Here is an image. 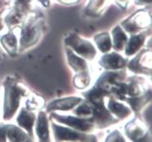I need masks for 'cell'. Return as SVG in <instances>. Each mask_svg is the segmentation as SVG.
I'll return each instance as SVG.
<instances>
[{
  "label": "cell",
  "mask_w": 152,
  "mask_h": 142,
  "mask_svg": "<svg viewBox=\"0 0 152 142\" xmlns=\"http://www.w3.org/2000/svg\"><path fill=\"white\" fill-rule=\"evenodd\" d=\"M4 100H3V120L10 121L20 109L21 98L29 95V91L18 83L13 76L4 80Z\"/></svg>",
  "instance_id": "obj_1"
},
{
  "label": "cell",
  "mask_w": 152,
  "mask_h": 142,
  "mask_svg": "<svg viewBox=\"0 0 152 142\" xmlns=\"http://www.w3.org/2000/svg\"><path fill=\"white\" fill-rule=\"evenodd\" d=\"M43 32V21L41 18L32 16L23 22L20 38L18 40V51H24L39 42Z\"/></svg>",
  "instance_id": "obj_2"
},
{
  "label": "cell",
  "mask_w": 152,
  "mask_h": 142,
  "mask_svg": "<svg viewBox=\"0 0 152 142\" xmlns=\"http://www.w3.org/2000/svg\"><path fill=\"white\" fill-rule=\"evenodd\" d=\"M64 43L66 47H69L85 60L93 61L97 56V48L91 41L83 38L77 33L72 32L68 34L65 37Z\"/></svg>",
  "instance_id": "obj_3"
},
{
  "label": "cell",
  "mask_w": 152,
  "mask_h": 142,
  "mask_svg": "<svg viewBox=\"0 0 152 142\" xmlns=\"http://www.w3.org/2000/svg\"><path fill=\"white\" fill-rule=\"evenodd\" d=\"M50 119L58 124L67 126L69 128L77 130L81 133H90L95 129L93 122L90 118H81L76 115H64L56 113L55 111L50 112Z\"/></svg>",
  "instance_id": "obj_4"
},
{
  "label": "cell",
  "mask_w": 152,
  "mask_h": 142,
  "mask_svg": "<svg viewBox=\"0 0 152 142\" xmlns=\"http://www.w3.org/2000/svg\"><path fill=\"white\" fill-rule=\"evenodd\" d=\"M51 132L54 140L56 141H96L97 139L92 134L81 133L77 130L69 128L67 126L58 124L51 121Z\"/></svg>",
  "instance_id": "obj_5"
},
{
  "label": "cell",
  "mask_w": 152,
  "mask_h": 142,
  "mask_svg": "<svg viewBox=\"0 0 152 142\" xmlns=\"http://www.w3.org/2000/svg\"><path fill=\"white\" fill-rule=\"evenodd\" d=\"M151 16L146 11H138L121 22L120 26L127 34H136L150 25Z\"/></svg>",
  "instance_id": "obj_6"
},
{
  "label": "cell",
  "mask_w": 152,
  "mask_h": 142,
  "mask_svg": "<svg viewBox=\"0 0 152 142\" xmlns=\"http://www.w3.org/2000/svg\"><path fill=\"white\" fill-rule=\"evenodd\" d=\"M128 69L137 76L151 74V50H140L131 61L127 63Z\"/></svg>",
  "instance_id": "obj_7"
},
{
  "label": "cell",
  "mask_w": 152,
  "mask_h": 142,
  "mask_svg": "<svg viewBox=\"0 0 152 142\" xmlns=\"http://www.w3.org/2000/svg\"><path fill=\"white\" fill-rule=\"evenodd\" d=\"M128 60L118 51L107 52L100 58L99 64L107 71H119L127 66Z\"/></svg>",
  "instance_id": "obj_8"
},
{
  "label": "cell",
  "mask_w": 152,
  "mask_h": 142,
  "mask_svg": "<svg viewBox=\"0 0 152 142\" xmlns=\"http://www.w3.org/2000/svg\"><path fill=\"white\" fill-rule=\"evenodd\" d=\"M91 121L93 122L95 128H107L110 125L116 123V118L110 113V110L104 106H92Z\"/></svg>",
  "instance_id": "obj_9"
},
{
  "label": "cell",
  "mask_w": 152,
  "mask_h": 142,
  "mask_svg": "<svg viewBox=\"0 0 152 142\" xmlns=\"http://www.w3.org/2000/svg\"><path fill=\"white\" fill-rule=\"evenodd\" d=\"M125 74L123 72H119V71H107L104 74H102L99 76V78L96 81L95 85L103 90L109 92L114 85H116L118 82L124 80Z\"/></svg>",
  "instance_id": "obj_10"
},
{
  "label": "cell",
  "mask_w": 152,
  "mask_h": 142,
  "mask_svg": "<svg viewBox=\"0 0 152 142\" xmlns=\"http://www.w3.org/2000/svg\"><path fill=\"white\" fill-rule=\"evenodd\" d=\"M83 99L80 97H65L53 100L47 106V112L53 111H70L73 110Z\"/></svg>",
  "instance_id": "obj_11"
},
{
  "label": "cell",
  "mask_w": 152,
  "mask_h": 142,
  "mask_svg": "<svg viewBox=\"0 0 152 142\" xmlns=\"http://www.w3.org/2000/svg\"><path fill=\"white\" fill-rule=\"evenodd\" d=\"M124 132L126 136L130 140L137 141L142 139L147 133V127L142 121L140 119L135 118L133 120L129 121L124 127Z\"/></svg>",
  "instance_id": "obj_12"
},
{
  "label": "cell",
  "mask_w": 152,
  "mask_h": 142,
  "mask_svg": "<svg viewBox=\"0 0 152 142\" xmlns=\"http://www.w3.org/2000/svg\"><path fill=\"white\" fill-rule=\"evenodd\" d=\"M35 133L40 141H50V124L47 112L40 111L36 116Z\"/></svg>",
  "instance_id": "obj_13"
},
{
  "label": "cell",
  "mask_w": 152,
  "mask_h": 142,
  "mask_svg": "<svg viewBox=\"0 0 152 142\" xmlns=\"http://www.w3.org/2000/svg\"><path fill=\"white\" fill-rule=\"evenodd\" d=\"M106 107L118 120H125V119L131 117L133 113L130 106H126L125 103L120 102L119 100L113 99L112 97H109V99H107V102L106 103Z\"/></svg>",
  "instance_id": "obj_14"
},
{
  "label": "cell",
  "mask_w": 152,
  "mask_h": 142,
  "mask_svg": "<svg viewBox=\"0 0 152 142\" xmlns=\"http://www.w3.org/2000/svg\"><path fill=\"white\" fill-rule=\"evenodd\" d=\"M83 96L85 98L87 103H89L93 106H106V100L109 98V92L103 90L102 88L94 85L89 90L83 93Z\"/></svg>",
  "instance_id": "obj_15"
},
{
  "label": "cell",
  "mask_w": 152,
  "mask_h": 142,
  "mask_svg": "<svg viewBox=\"0 0 152 142\" xmlns=\"http://www.w3.org/2000/svg\"><path fill=\"white\" fill-rule=\"evenodd\" d=\"M36 121V114H34L31 110L23 107L18 111L17 116V124L21 129H23L31 137L33 136V129H34Z\"/></svg>",
  "instance_id": "obj_16"
},
{
  "label": "cell",
  "mask_w": 152,
  "mask_h": 142,
  "mask_svg": "<svg viewBox=\"0 0 152 142\" xmlns=\"http://www.w3.org/2000/svg\"><path fill=\"white\" fill-rule=\"evenodd\" d=\"M146 38L147 34L145 32H139L136 34H132V36L128 38V41L123 50L126 56H133L138 53L143 47Z\"/></svg>",
  "instance_id": "obj_17"
},
{
  "label": "cell",
  "mask_w": 152,
  "mask_h": 142,
  "mask_svg": "<svg viewBox=\"0 0 152 142\" xmlns=\"http://www.w3.org/2000/svg\"><path fill=\"white\" fill-rule=\"evenodd\" d=\"M66 57H67V61L69 66L71 67V69L77 73L83 72V71L88 70L87 62L84 58L80 57V55L75 53L72 50H70L69 47H66Z\"/></svg>",
  "instance_id": "obj_18"
},
{
  "label": "cell",
  "mask_w": 152,
  "mask_h": 142,
  "mask_svg": "<svg viewBox=\"0 0 152 142\" xmlns=\"http://www.w3.org/2000/svg\"><path fill=\"white\" fill-rule=\"evenodd\" d=\"M128 41V35L120 25H116L112 30L113 48L115 51L120 52L124 50L125 44Z\"/></svg>",
  "instance_id": "obj_19"
},
{
  "label": "cell",
  "mask_w": 152,
  "mask_h": 142,
  "mask_svg": "<svg viewBox=\"0 0 152 142\" xmlns=\"http://www.w3.org/2000/svg\"><path fill=\"white\" fill-rule=\"evenodd\" d=\"M2 47L11 55H16L18 51V39L13 29H9V32L4 34L0 39Z\"/></svg>",
  "instance_id": "obj_20"
},
{
  "label": "cell",
  "mask_w": 152,
  "mask_h": 142,
  "mask_svg": "<svg viewBox=\"0 0 152 142\" xmlns=\"http://www.w3.org/2000/svg\"><path fill=\"white\" fill-rule=\"evenodd\" d=\"M150 99H151V92H150V90H148L147 92L145 91L143 94L140 95V96L128 97V98L125 99V100L128 103L132 111H135L138 113V112H140L148 103L150 102Z\"/></svg>",
  "instance_id": "obj_21"
},
{
  "label": "cell",
  "mask_w": 152,
  "mask_h": 142,
  "mask_svg": "<svg viewBox=\"0 0 152 142\" xmlns=\"http://www.w3.org/2000/svg\"><path fill=\"white\" fill-rule=\"evenodd\" d=\"M25 16H26V14L23 13L17 8L10 10L4 17L6 27H8L9 29H13L18 25L23 24V22L25 20Z\"/></svg>",
  "instance_id": "obj_22"
},
{
  "label": "cell",
  "mask_w": 152,
  "mask_h": 142,
  "mask_svg": "<svg viewBox=\"0 0 152 142\" xmlns=\"http://www.w3.org/2000/svg\"><path fill=\"white\" fill-rule=\"evenodd\" d=\"M31 137L23 129L16 125H7V139L14 142L29 141Z\"/></svg>",
  "instance_id": "obj_23"
},
{
  "label": "cell",
  "mask_w": 152,
  "mask_h": 142,
  "mask_svg": "<svg viewBox=\"0 0 152 142\" xmlns=\"http://www.w3.org/2000/svg\"><path fill=\"white\" fill-rule=\"evenodd\" d=\"M94 43L96 48L99 50L102 53H107L113 48L112 37L107 32H102L94 36Z\"/></svg>",
  "instance_id": "obj_24"
},
{
  "label": "cell",
  "mask_w": 152,
  "mask_h": 142,
  "mask_svg": "<svg viewBox=\"0 0 152 142\" xmlns=\"http://www.w3.org/2000/svg\"><path fill=\"white\" fill-rule=\"evenodd\" d=\"M110 0H90L85 9V14L90 17H97L104 12Z\"/></svg>",
  "instance_id": "obj_25"
},
{
  "label": "cell",
  "mask_w": 152,
  "mask_h": 142,
  "mask_svg": "<svg viewBox=\"0 0 152 142\" xmlns=\"http://www.w3.org/2000/svg\"><path fill=\"white\" fill-rule=\"evenodd\" d=\"M75 87L80 89V90H85L86 88L89 87L91 83V74L89 70L83 71V72L77 73L73 79Z\"/></svg>",
  "instance_id": "obj_26"
},
{
  "label": "cell",
  "mask_w": 152,
  "mask_h": 142,
  "mask_svg": "<svg viewBox=\"0 0 152 142\" xmlns=\"http://www.w3.org/2000/svg\"><path fill=\"white\" fill-rule=\"evenodd\" d=\"M74 114L81 118H90L92 115V106L86 100H83L74 108Z\"/></svg>",
  "instance_id": "obj_27"
},
{
  "label": "cell",
  "mask_w": 152,
  "mask_h": 142,
  "mask_svg": "<svg viewBox=\"0 0 152 142\" xmlns=\"http://www.w3.org/2000/svg\"><path fill=\"white\" fill-rule=\"evenodd\" d=\"M44 106V100L42 98H40L38 96H32L29 97L26 100V103H25V108L28 110H37L39 108L43 107Z\"/></svg>",
  "instance_id": "obj_28"
},
{
  "label": "cell",
  "mask_w": 152,
  "mask_h": 142,
  "mask_svg": "<svg viewBox=\"0 0 152 142\" xmlns=\"http://www.w3.org/2000/svg\"><path fill=\"white\" fill-rule=\"evenodd\" d=\"M125 140L126 139L124 138V135L118 130H113L106 138V141H125Z\"/></svg>",
  "instance_id": "obj_29"
},
{
  "label": "cell",
  "mask_w": 152,
  "mask_h": 142,
  "mask_svg": "<svg viewBox=\"0 0 152 142\" xmlns=\"http://www.w3.org/2000/svg\"><path fill=\"white\" fill-rule=\"evenodd\" d=\"M7 140V125H0V142Z\"/></svg>",
  "instance_id": "obj_30"
},
{
  "label": "cell",
  "mask_w": 152,
  "mask_h": 142,
  "mask_svg": "<svg viewBox=\"0 0 152 142\" xmlns=\"http://www.w3.org/2000/svg\"><path fill=\"white\" fill-rule=\"evenodd\" d=\"M3 13H4V10L0 11V32L4 30V28L6 27L5 22H4V17H3Z\"/></svg>",
  "instance_id": "obj_31"
},
{
  "label": "cell",
  "mask_w": 152,
  "mask_h": 142,
  "mask_svg": "<svg viewBox=\"0 0 152 142\" xmlns=\"http://www.w3.org/2000/svg\"><path fill=\"white\" fill-rule=\"evenodd\" d=\"M129 1L130 0H114V2H115L119 7H121V8H126Z\"/></svg>",
  "instance_id": "obj_32"
},
{
  "label": "cell",
  "mask_w": 152,
  "mask_h": 142,
  "mask_svg": "<svg viewBox=\"0 0 152 142\" xmlns=\"http://www.w3.org/2000/svg\"><path fill=\"white\" fill-rule=\"evenodd\" d=\"M135 4L140 5V6L150 5L151 4V0H135Z\"/></svg>",
  "instance_id": "obj_33"
},
{
  "label": "cell",
  "mask_w": 152,
  "mask_h": 142,
  "mask_svg": "<svg viewBox=\"0 0 152 142\" xmlns=\"http://www.w3.org/2000/svg\"><path fill=\"white\" fill-rule=\"evenodd\" d=\"M56 1L62 3V4H65V5H72V4L77 3L79 0H56Z\"/></svg>",
  "instance_id": "obj_34"
}]
</instances>
